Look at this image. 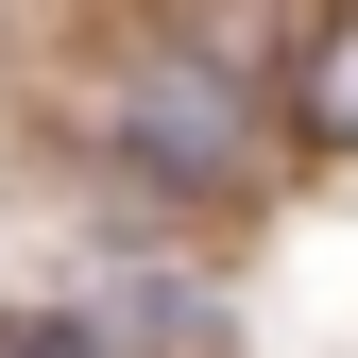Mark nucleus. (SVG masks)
Here are the masks:
<instances>
[{"label":"nucleus","mask_w":358,"mask_h":358,"mask_svg":"<svg viewBox=\"0 0 358 358\" xmlns=\"http://www.w3.org/2000/svg\"><path fill=\"white\" fill-rule=\"evenodd\" d=\"M120 137H137V171H154L171 205H188V188H239V171H256V85L222 69V52H137Z\"/></svg>","instance_id":"obj_1"},{"label":"nucleus","mask_w":358,"mask_h":358,"mask_svg":"<svg viewBox=\"0 0 358 358\" xmlns=\"http://www.w3.org/2000/svg\"><path fill=\"white\" fill-rule=\"evenodd\" d=\"M290 103H307V137H341V154H358V17H307V52H290Z\"/></svg>","instance_id":"obj_2"},{"label":"nucleus","mask_w":358,"mask_h":358,"mask_svg":"<svg viewBox=\"0 0 358 358\" xmlns=\"http://www.w3.org/2000/svg\"><path fill=\"white\" fill-rule=\"evenodd\" d=\"M0 358H120V341L85 324V307H17V324H0Z\"/></svg>","instance_id":"obj_3"}]
</instances>
